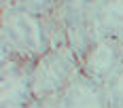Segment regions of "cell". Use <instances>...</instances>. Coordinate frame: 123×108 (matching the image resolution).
Listing matches in <instances>:
<instances>
[{"instance_id": "8", "label": "cell", "mask_w": 123, "mask_h": 108, "mask_svg": "<svg viewBox=\"0 0 123 108\" xmlns=\"http://www.w3.org/2000/svg\"><path fill=\"white\" fill-rule=\"evenodd\" d=\"M4 4H13V6H21L25 11L38 13V15H53L62 4V0H2Z\"/></svg>"}, {"instance_id": "4", "label": "cell", "mask_w": 123, "mask_h": 108, "mask_svg": "<svg viewBox=\"0 0 123 108\" xmlns=\"http://www.w3.org/2000/svg\"><path fill=\"white\" fill-rule=\"evenodd\" d=\"M51 17L57 25L62 45L70 47V51L81 61L85 57V53L91 49V45L96 42V38H98L96 32H93L89 13L70 4V2H66V0H62V4L57 6V11Z\"/></svg>"}, {"instance_id": "3", "label": "cell", "mask_w": 123, "mask_h": 108, "mask_svg": "<svg viewBox=\"0 0 123 108\" xmlns=\"http://www.w3.org/2000/svg\"><path fill=\"white\" fill-rule=\"evenodd\" d=\"M32 102V61L0 57V108H28Z\"/></svg>"}, {"instance_id": "9", "label": "cell", "mask_w": 123, "mask_h": 108, "mask_svg": "<svg viewBox=\"0 0 123 108\" xmlns=\"http://www.w3.org/2000/svg\"><path fill=\"white\" fill-rule=\"evenodd\" d=\"M104 89H106L108 108H123V66H121V70L104 85Z\"/></svg>"}, {"instance_id": "10", "label": "cell", "mask_w": 123, "mask_h": 108, "mask_svg": "<svg viewBox=\"0 0 123 108\" xmlns=\"http://www.w3.org/2000/svg\"><path fill=\"white\" fill-rule=\"evenodd\" d=\"M28 108H62V102H60V96L38 97V100H34Z\"/></svg>"}, {"instance_id": "5", "label": "cell", "mask_w": 123, "mask_h": 108, "mask_svg": "<svg viewBox=\"0 0 123 108\" xmlns=\"http://www.w3.org/2000/svg\"><path fill=\"white\" fill-rule=\"evenodd\" d=\"M121 66H123L121 51L115 47L111 40H106L102 36L96 38L91 49L81 60V70L100 85H106L117 72L121 70Z\"/></svg>"}, {"instance_id": "7", "label": "cell", "mask_w": 123, "mask_h": 108, "mask_svg": "<svg viewBox=\"0 0 123 108\" xmlns=\"http://www.w3.org/2000/svg\"><path fill=\"white\" fill-rule=\"evenodd\" d=\"M89 17L96 36L111 40L123 55V0H104Z\"/></svg>"}, {"instance_id": "1", "label": "cell", "mask_w": 123, "mask_h": 108, "mask_svg": "<svg viewBox=\"0 0 123 108\" xmlns=\"http://www.w3.org/2000/svg\"><path fill=\"white\" fill-rule=\"evenodd\" d=\"M0 57L15 55L25 61H36L55 47L49 15H38L21 6L4 4L0 15Z\"/></svg>"}, {"instance_id": "6", "label": "cell", "mask_w": 123, "mask_h": 108, "mask_svg": "<svg viewBox=\"0 0 123 108\" xmlns=\"http://www.w3.org/2000/svg\"><path fill=\"white\" fill-rule=\"evenodd\" d=\"M62 108H108L104 85L96 83L81 70L60 93Z\"/></svg>"}, {"instance_id": "11", "label": "cell", "mask_w": 123, "mask_h": 108, "mask_svg": "<svg viewBox=\"0 0 123 108\" xmlns=\"http://www.w3.org/2000/svg\"><path fill=\"white\" fill-rule=\"evenodd\" d=\"M66 2H70V4H74V6H79V9H83V11L91 13L96 6H100L104 0H66Z\"/></svg>"}, {"instance_id": "2", "label": "cell", "mask_w": 123, "mask_h": 108, "mask_svg": "<svg viewBox=\"0 0 123 108\" xmlns=\"http://www.w3.org/2000/svg\"><path fill=\"white\" fill-rule=\"evenodd\" d=\"M81 72V61L70 47L57 45L32 61V93L38 97L60 96L66 85Z\"/></svg>"}]
</instances>
